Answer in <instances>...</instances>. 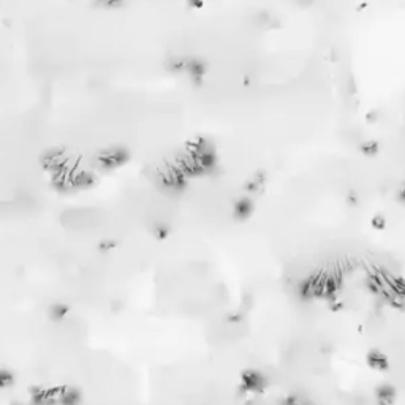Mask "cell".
Wrapping results in <instances>:
<instances>
[{
	"mask_svg": "<svg viewBox=\"0 0 405 405\" xmlns=\"http://www.w3.org/2000/svg\"><path fill=\"white\" fill-rule=\"evenodd\" d=\"M366 361H367V364H369L370 369H373V370L383 372V370L389 369L388 358H386L385 354L382 351H378V350H370L369 353L366 354Z\"/></svg>",
	"mask_w": 405,
	"mask_h": 405,
	"instance_id": "cell-1",
	"label": "cell"
},
{
	"mask_svg": "<svg viewBox=\"0 0 405 405\" xmlns=\"http://www.w3.org/2000/svg\"><path fill=\"white\" fill-rule=\"evenodd\" d=\"M242 382H244V388L249 389V391H263L264 386H266V380L261 373L258 372H245L244 377H242Z\"/></svg>",
	"mask_w": 405,
	"mask_h": 405,
	"instance_id": "cell-2",
	"label": "cell"
},
{
	"mask_svg": "<svg viewBox=\"0 0 405 405\" xmlns=\"http://www.w3.org/2000/svg\"><path fill=\"white\" fill-rule=\"evenodd\" d=\"M124 150L120 149H112V150H106L98 157V162L103 165L105 168H111V166H117V165L122 163L124 160Z\"/></svg>",
	"mask_w": 405,
	"mask_h": 405,
	"instance_id": "cell-3",
	"label": "cell"
},
{
	"mask_svg": "<svg viewBox=\"0 0 405 405\" xmlns=\"http://www.w3.org/2000/svg\"><path fill=\"white\" fill-rule=\"evenodd\" d=\"M394 396H396V392L392 389V386L383 385L377 389V401L380 405H392V402H394Z\"/></svg>",
	"mask_w": 405,
	"mask_h": 405,
	"instance_id": "cell-4",
	"label": "cell"
},
{
	"mask_svg": "<svg viewBox=\"0 0 405 405\" xmlns=\"http://www.w3.org/2000/svg\"><path fill=\"white\" fill-rule=\"evenodd\" d=\"M252 212V204H250V201H240L239 204L236 206V214L240 215V219H245V217H249V214Z\"/></svg>",
	"mask_w": 405,
	"mask_h": 405,
	"instance_id": "cell-5",
	"label": "cell"
},
{
	"mask_svg": "<svg viewBox=\"0 0 405 405\" xmlns=\"http://www.w3.org/2000/svg\"><path fill=\"white\" fill-rule=\"evenodd\" d=\"M386 225V220L383 215H375V217L372 219V226L375 228V230H383Z\"/></svg>",
	"mask_w": 405,
	"mask_h": 405,
	"instance_id": "cell-6",
	"label": "cell"
},
{
	"mask_svg": "<svg viewBox=\"0 0 405 405\" xmlns=\"http://www.w3.org/2000/svg\"><path fill=\"white\" fill-rule=\"evenodd\" d=\"M100 3L105 5V8H112V6H120L122 0H98Z\"/></svg>",
	"mask_w": 405,
	"mask_h": 405,
	"instance_id": "cell-7",
	"label": "cell"
},
{
	"mask_svg": "<svg viewBox=\"0 0 405 405\" xmlns=\"http://www.w3.org/2000/svg\"><path fill=\"white\" fill-rule=\"evenodd\" d=\"M399 196H401V200H404V201H405V187H404V190H402V192L399 193Z\"/></svg>",
	"mask_w": 405,
	"mask_h": 405,
	"instance_id": "cell-8",
	"label": "cell"
}]
</instances>
